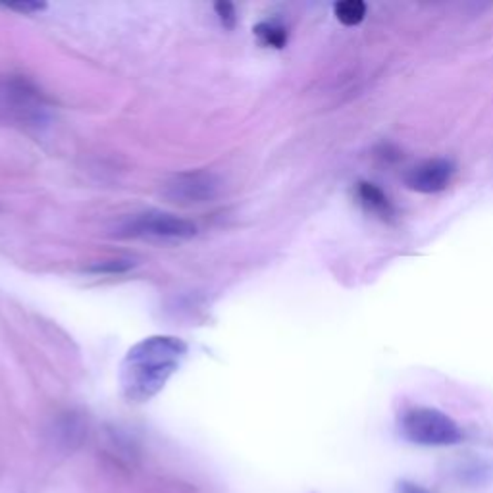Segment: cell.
Instances as JSON below:
<instances>
[{
    "instance_id": "cell-5",
    "label": "cell",
    "mask_w": 493,
    "mask_h": 493,
    "mask_svg": "<svg viewBox=\"0 0 493 493\" xmlns=\"http://www.w3.org/2000/svg\"><path fill=\"white\" fill-rule=\"evenodd\" d=\"M455 176V164L447 159H432L413 166L405 174V185L418 193L444 191Z\"/></svg>"
},
{
    "instance_id": "cell-4",
    "label": "cell",
    "mask_w": 493,
    "mask_h": 493,
    "mask_svg": "<svg viewBox=\"0 0 493 493\" xmlns=\"http://www.w3.org/2000/svg\"><path fill=\"white\" fill-rule=\"evenodd\" d=\"M124 231L131 237H152V240H191L197 235V226L172 214L149 212L133 218Z\"/></svg>"
},
{
    "instance_id": "cell-9",
    "label": "cell",
    "mask_w": 493,
    "mask_h": 493,
    "mask_svg": "<svg viewBox=\"0 0 493 493\" xmlns=\"http://www.w3.org/2000/svg\"><path fill=\"white\" fill-rule=\"evenodd\" d=\"M214 8H216V14H218L220 22H222V26L228 29H233L237 24V14H235L233 5L231 3H216Z\"/></svg>"
},
{
    "instance_id": "cell-7",
    "label": "cell",
    "mask_w": 493,
    "mask_h": 493,
    "mask_svg": "<svg viewBox=\"0 0 493 493\" xmlns=\"http://www.w3.org/2000/svg\"><path fill=\"white\" fill-rule=\"evenodd\" d=\"M334 12L344 26H359L366 15V5L363 0H342L334 6Z\"/></svg>"
},
{
    "instance_id": "cell-1",
    "label": "cell",
    "mask_w": 493,
    "mask_h": 493,
    "mask_svg": "<svg viewBox=\"0 0 493 493\" xmlns=\"http://www.w3.org/2000/svg\"><path fill=\"white\" fill-rule=\"evenodd\" d=\"M187 344L178 337L155 335L135 344L122 365V387L129 401L141 403L157 395L178 370Z\"/></svg>"
},
{
    "instance_id": "cell-2",
    "label": "cell",
    "mask_w": 493,
    "mask_h": 493,
    "mask_svg": "<svg viewBox=\"0 0 493 493\" xmlns=\"http://www.w3.org/2000/svg\"><path fill=\"white\" fill-rule=\"evenodd\" d=\"M399 430L411 444L424 447H451L465 439L458 424L430 406H413L406 409L399 418Z\"/></svg>"
},
{
    "instance_id": "cell-8",
    "label": "cell",
    "mask_w": 493,
    "mask_h": 493,
    "mask_svg": "<svg viewBox=\"0 0 493 493\" xmlns=\"http://www.w3.org/2000/svg\"><path fill=\"white\" fill-rule=\"evenodd\" d=\"M254 36L266 46L283 48L287 43V29L278 24H261L254 27Z\"/></svg>"
},
{
    "instance_id": "cell-11",
    "label": "cell",
    "mask_w": 493,
    "mask_h": 493,
    "mask_svg": "<svg viewBox=\"0 0 493 493\" xmlns=\"http://www.w3.org/2000/svg\"><path fill=\"white\" fill-rule=\"evenodd\" d=\"M397 493H432L428 491L426 488H422L415 482H409V480H403L397 484Z\"/></svg>"
},
{
    "instance_id": "cell-3",
    "label": "cell",
    "mask_w": 493,
    "mask_h": 493,
    "mask_svg": "<svg viewBox=\"0 0 493 493\" xmlns=\"http://www.w3.org/2000/svg\"><path fill=\"white\" fill-rule=\"evenodd\" d=\"M220 191V180L211 172L178 174L164 185V197L178 205H202L212 200Z\"/></svg>"
},
{
    "instance_id": "cell-6",
    "label": "cell",
    "mask_w": 493,
    "mask_h": 493,
    "mask_svg": "<svg viewBox=\"0 0 493 493\" xmlns=\"http://www.w3.org/2000/svg\"><path fill=\"white\" fill-rule=\"evenodd\" d=\"M359 199L368 212L380 216L385 222H391V220L395 218V209L391 205V200L385 197L380 187L374 183H359Z\"/></svg>"
},
{
    "instance_id": "cell-10",
    "label": "cell",
    "mask_w": 493,
    "mask_h": 493,
    "mask_svg": "<svg viewBox=\"0 0 493 493\" xmlns=\"http://www.w3.org/2000/svg\"><path fill=\"white\" fill-rule=\"evenodd\" d=\"M8 10H15L20 14H33V12H41L46 8L45 3H15V5H8Z\"/></svg>"
}]
</instances>
